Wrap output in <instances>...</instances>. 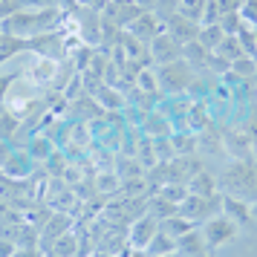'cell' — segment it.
I'll use <instances>...</instances> for the list:
<instances>
[{
  "instance_id": "13",
  "label": "cell",
  "mask_w": 257,
  "mask_h": 257,
  "mask_svg": "<svg viewBox=\"0 0 257 257\" xmlns=\"http://www.w3.org/2000/svg\"><path fill=\"white\" fill-rule=\"evenodd\" d=\"M185 185H188V194H197V197H214V176L205 174V171H197Z\"/></svg>"
},
{
  "instance_id": "20",
  "label": "cell",
  "mask_w": 257,
  "mask_h": 257,
  "mask_svg": "<svg viewBox=\"0 0 257 257\" xmlns=\"http://www.w3.org/2000/svg\"><path fill=\"white\" fill-rule=\"evenodd\" d=\"M214 55H220V58H225L228 64H231L234 58H240V55H243V49H240V41H237V38H228V35H225Z\"/></svg>"
},
{
  "instance_id": "31",
  "label": "cell",
  "mask_w": 257,
  "mask_h": 257,
  "mask_svg": "<svg viewBox=\"0 0 257 257\" xmlns=\"http://www.w3.org/2000/svg\"><path fill=\"white\" fill-rule=\"evenodd\" d=\"M220 3V12L228 15V12H240V6H243V0H217Z\"/></svg>"
},
{
  "instance_id": "21",
  "label": "cell",
  "mask_w": 257,
  "mask_h": 257,
  "mask_svg": "<svg viewBox=\"0 0 257 257\" xmlns=\"http://www.w3.org/2000/svg\"><path fill=\"white\" fill-rule=\"evenodd\" d=\"M228 72L240 75V78H251V75L257 72V61L248 58V55H240V58L231 61V70H228Z\"/></svg>"
},
{
  "instance_id": "38",
  "label": "cell",
  "mask_w": 257,
  "mask_h": 257,
  "mask_svg": "<svg viewBox=\"0 0 257 257\" xmlns=\"http://www.w3.org/2000/svg\"><path fill=\"white\" fill-rule=\"evenodd\" d=\"M251 220H257V199H254V205H251Z\"/></svg>"
},
{
  "instance_id": "17",
  "label": "cell",
  "mask_w": 257,
  "mask_h": 257,
  "mask_svg": "<svg viewBox=\"0 0 257 257\" xmlns=\"http://www.w3.org/2000/svg\"><path fill=\"white\" fill-rule=\"evenodd\" d=\"M148 214H151L153 220H168V217H174L176 214V205L174 202H171V199H165V197H156L151 202V205H148Z\"/></svg>"
},
{
  "instance_id": "16",
  "label": "cell",
  "mask_w": 257,
  "mask_h": 257,
  "mask_svg": "<svg viewBox=\"0 0 257 257\" xmlns=\"http://www.w3.org/2000/svg\"><path fill=\"white\" fill-rule=\"evenodd\" d=\"M148 254H171V251H176V240L171 237V234H165L162 228L153 234V240L148 243V248H145Z\"/></svg>"
},
{
  "instance_id": "29",
  "label": "cell",
  "mask_w": 257,
  "mask_h": 257,
  "mask_svg": "<svg viewBox=\"0 0 257 257\" xmlns=\"http://www.w3.org/2000/svg\"><path fill=\"white\" fill-rule=\"evenodd\" d=\"M18 251V243L15 240H6V237H0V257H12Z\"/></svg>"
},
{
  "instance_id": "12",
  "label": "cell",
  "mask_w": 257,
  "mask_h": 257,
  "mask_svg": "<svg viewBox=\"0 0 257 257\" xmlns=\"http://www.w3.org/2000/svg\"><path fill=\"white\" fill-rule=\"evenodd\" d=\"M205 240L199 237V231L194 228V231H188L185 237H179L176 240V254H182V257H199V254H205Z\"/></svg>"
},
{
  "instance_id": "40",
  "label": "cell",
  "mask_w": 257,
  "mask_h": 257,
  "mask_svg": "<svg viewBox=\"0 0 257 257\" xmlns=\"http://www.w3.org/2000/svg\"><path fill=\"white\" fill-rule=\"evenodd\" d=\"M93 257H113V254H104V251H95Z\"/></svg>"
},
{
  "instance_id": "28",
  "label": "cell",
  "mask_w": 257,
  "mask_h": 257,
  "mask_svg": "<svg viewBox=\"0 0 257 257\" xmlns=\"http://www.w3.org/2000/svg\"><path fill=\"white\" fill-rule=\"evenodd\" d=\"M240 18L248 21V24H257V0H243V6H240Z\"/></svg>"
},
{
  "instance_id": "1",
  "label": "cell",
  "mask_w": 257,
  "mask_h": 257,
  "mask_svg": "<svg viewBox=\"0 0 257 257\" xmlns=\"http://www.w3.org/2000/svg\"><path fill=\"white\" fill-rule=\"evenodd\" d=\"M58 18H64V12L52 9H41V12H15L3 21V32L15 38H35L38 32H44L55 24Z\"/></svg>"
},
{
  "instance_id": "3",
  "label": "cell",
  "mask_w": 257,
  "mask_h": 257,
  "mask_svg": "<svg viewBox=\"0 0 257 257\" xmlns=\"http://www.w3.org/2000/svg\"><path fill=\"white\" fill-rule=\"evenodd\" d=\"M220 208H222V197H217V194H214V197H197V194H188V197L176 205V214L197 225L199 220L208 222L211 217H217V211Z\"/></svg>"
},
{
  "instance_id": "18",
  "label": "cell",
  "mask_w": 257,
  "mask_h": 257,
  "mask_svg": "<svg viewBox=\"0 0 257 257\" xmlns=\"http://www.w3.org/2000/svg\"><path fill=\"white\" fill-rule=\"evenodd\" d=\"M211 52L199 41H191V44H185L182 47V61H191V64H208Z\"/></svg>"
},
{
  "instance_id": "37",
  "label": "cell",
  "mask_w": 257,
  "mask_h": 257,
  "mask_svg": "<svg viewBox=\"0 0 257 257\" xmlns=\"http://www.w3.org/2000/svg\"><path fill=\"white\" fill-rule=\"evenodd\" d=\"M148 257H179L176 251H171V254H148Z\"/></svg>"
},
{
  "instance_id": "26",
  "label": "cell",
  "mask_w": 257,
  "mask_h": 257,
  "mask_svg": "<svg viewBox=\"0 0 257 257\" xmlns=\"http://www.w3.org/2000/svg\"><path fill=\"white\" fill-rule=\"evenodd\" d=\"M98 98H101V104H110V110H118V107H124V98L113 90V87H104V90H98Z\"/></svg>"
},
{
  "instance_id": "35",
  "label": "cell",
  "mask_w": 257,
  "mask_h": 257,
  "mask_svg": "<svg viewBox=\"0 0 257 257\" xmlns=\"http://www.w3.org/2000/svg\"><path fill=\"white\" fill-rule=\"evenodd\" d=\"M3 162H9V148H6V142L0 139V165Z\"/></svg>"
},
{
  "instance_id": "32",
  "label": "cell",
  "mask_w": 257,
  "mask_h": 257,
  "mask_svg": "<svg viewBox=\"0 0 257 257\" xmlns=\"http://www.w3.org/2000/svg\"><path fill=\"white\" fill-rule=\"evenodd\" d=\"M133 3L139 6L142 12H153V9H156V0H133Z\"/></svg>"
},
{
  "instance_id": "24",
  "label": "cell",
  "mask_w": 257,
  "mask_h": 257,
  "mask_svg": "<svg viewBox=\"0 0 257 257\" xmlns=\"http://www.w3.org/2000/svg\"><path fill=\"white\" fill-rule=\"evenodd\" d=\"M220 3L217 0H205V9H202V18H199V26H211V24H220Z\"/></svg>"
},
{
  "instance_id": "44",
  "label": "cell",
  "mask_w": 257,
  "mask_h": 257,
  "mask_svg": "<svg viewBox=\"0 0 257 257\" xmlns=\"http://www.w3.org/2000/svg\"><path fill=\"white\" fill-rule=\"evenodd\" d=\"M0 38H3V35H0Z\"/></svg>"
},
{
  "instance_id": "30",
  "label": "cell",
  "mask_w": 257,
  "mask_h": 257,
  "mask_svg": "<svg viewBox=\"0 0 257 257\" xmlns=\"http://www.w3.org/2000/svg\"><path fill=\"white\" fill-rule=\"evenodd\" d=\"M18 78V72H9V75H0V101L6 98V93H9V87H12V81Z\"/></svg>"
},
{
  "instance_id": "22",
  "label": "cell",
  "mask_w": 257,
  "mask_h": 257,
  "mask_svg": "<svg viewBox=\"0 0 257 257\" xmlns=\"http://www.w3.org/2000/svg\"><path fill=\"white\" fill-rule=\"evenodd\" d=\"M243 18H240V12H228V15H222L220 18V29L225 32L228 38H237V32L243 29Z\"/></svg>"
},
{
  "instance_id": "14",
  "label": "cell",
  "mask_w": 257,
  "mask_h": 257,
  "mask_svg": "<svg viewBox=\"0 0 257 257\" xmlns=\"http://www.w3.org/2000/svg\"><path fill=\"white\" fill-rule=\"evenodd\" d=\"M222 38H225V32L220 29V24L199 26V35H197V41H199V44H202L205 49H208V52H217V47L222 44Z\"/></svg>"
},
{
  "instance_id": "5",
  "label": "cell",
  "mask_w": 257,
  "mask_h": 257,
  "mask_svg": "<svg viewBox=\"0 0 257 257\" xmlns=\"http://www.w3.org/2000/svg\"><path fill=\"white\" fill-rule=\"evenodd\" d=\"M159 84H165L171 93L176 90H185L188 84H194V72L185 61H171V64H162V72H159Z\"/></svg>"
},
{
  "instance_id": "7",
  "label": "cell",
  "mask_w": 257,
  "mask_h": 257,
  "mask_svg": "<svg viewBox=\"0 0 257 257\" xmlns=\"http://www.w3.org/2000/svg\"><path fill=\"white\" fill-rule=\"evenodd\" d=\"M127 32L133 38H139L142 44H151L153 38L159 35V32H165V24L156 18V12H142L133 24L127 26Z\"/></svg>"
},
{
  "instance_id": "2",
  "label": "cell",
  "mask_w": 257,
  "mask_h": 257,
  "mask_svg": "<svg viewBox=\"0 0 257 257\" xmlns=\"http://www.w3.org/2000/svg\"><path fill=\"white\" fill-rule=\"evenodd\" d=\"M222 188L228 197L237 199H257V165L248 159H237L222 171Z\"/></svg>"
},
{
  "instance_id": "27",
  "label": "cell",
  "mask_w": 257,
  "mask_h": 257,
  "mask_svg": "<svg viewBox=\"0 0 257 257\" xmlns=\"http://www.w3.org/2000/svg\"><path fill=\"white\" fill-rule=\"evenodd\" d=\"M15 130H18V118H15V113H3V116H0V139L15 136Z\"/></svg>"
},
{
  "instance_id": "25",
  "label": "cell",
  "mask_w": 257,
  "mask_h": 257,
  "mask_svg": "<svg viewBox=\"0 0 257 257\" xmlns=\"http://www.w3.org/2000/svg\"><path fill=\"white\" fill-rule=\"evenodd\" d=\"M136 81H139V87L145 90V93H151V95L159 90V75H153L148 67H142L139 70V78H136Z\"/></svg>"
},
{
  "instance_id": "23",
  "label": "cell",
  "mask_w": 257,
  "mask_h": 257,
  "mask_svg": "<svg viewBox=\"0 0 257 257\" xmlns=\"http://www.w3.org/2000/svg\"><path fill=\"white\" fill-rule=\"evenodd\" d=\"M49 251H52V257H72L75 254V237L67 231L61 240H55V245H52Z\"/></svg>"
},
{
  "instance_id": "4",
  "label": "cell",
  "mask_w": 257,
  "mask_h": 257,
  "mask_svg": "<svg viewBox=\"0 0 257 257\" xmlns=\"http://www.w3.org/2000/svg\"><path fill=\"white\" fill-rule=\"evenodd\" d=\"M205 248H220L237 240V222H231L228 217H211L205 222V231H202Z\"/></svg>"
},
{
  "instance_id": "10",
  "label": "cell",
  "mask_w": 257,
  "mask_h": 257,
  "mask_svg": "<svg viewBox=\"0 0 257 257\" xmlns=\"http://www.w3.org/2000/svg\"><path fill=\"white\" fill-rule=\"evenodd\" d=\"M222 211H225V217L231 222H248L251 220V205H245V199H237V197H222Z\"/></svg>"
},
{
  "instance_id": "15",
  "label": "cell",
  "mask_w": 257,
  "mask_h": 257,
  "mask_svg": "<svg viewBox=\"0 0 257 257\" xmlns=\"http://www.w3.org/2000/svg\"><path fill=\"white\" fill-rule=\"evenodd\" d=\"M159 225H162V231H165V234H171L174 240L185 237L188 231H194V222L185 220V217H176V214H174V217H168V220H162Z\"/></svg>"
},
{
  "instance_id": "8",
  "label": "cell",
  "mask_w": 257,
  "mask_h": 257,
  "mask_svg": "<svg viewBox=\"0 0 257 257\" xmlns=\"http://www.w3.org/2000/svg\"><path fill=\"white\" fill-rule=\"evenodd\" d=\"M165 29H168V35L174 38L179 47H185V44H191V41H197V35H199V24L182 18L179 12L171 15V18L165 21Z\"/></svg>"
},
{
  "instance_id": "33",
  "label": "cell",
  "mask_w": 257,
  "mask_h": 257,
  "mask_svg": "<svg viewBox=\"0 0 257 257\" xmlns=\"http://www.w3.org/2000/svg\"><path fill=\"white\" fill-rule=\"evenodd\" d=\"M12 257H41V251H38V245H32V248H24V251H15Z\"/></svg>"
},
{
  "instance_id": "41",
  "label": "cell",
  "mask_w": 257,
  "mask_h": 257,
  "mask_svg": "<svg viewBox=\"0 0 257 257\" xmlns=\"http://www.w3.org/2000/svg\"><path fill=\"white\" fill-rule=\"evenodd\" d=\"M113 3H133V0H113Z\"/></svg>"
},
{
  "instance_id": "6",
  "label": "cell",
  "mask_w": 257,
  "mask_h": 257,
  "mask_svg": "<svg viewBox=\"0 0 257 257\" xmlns=\"http://www.w3.org/2000/svg\"><path fill=\"white\" fill-rule=\"evenodd\" d=\"M159 231V220H153L151 214H142L139 220L130 222L127 231V245H136V248H148V243L153 240V234Z\"/></svg>"
},
{
  "instance_id": "19",
  "label": "cell",
  "mask_w": 257,
  "mask_h": 257,
  "mask_svg": "<svg viewBox=\"0 0 257 257\" xmlns=\"http://www.w3.org/2000/svg\"><path fill=\"white\" fill-rule=\"evenodd\" d=\"M202 9H205V0H179V9H176V12L182 15V18H188V21L199 24Z\"/></svg>"
},
{
  "instance_id": "39",
  "label": "cell",
  "mask_w": 257,
  "mask_h": 257,
  "mask_svg": "<svg viewBox=\"0 0 257 257\" xmlns=\"http://www.w3.org/2000/svg\"><path fill=\"white\" fill-rule=\"evenodd\" d=\"M251 153H254V156H257V136H254V139H251Z\"/></svg>"
},
{
  "instance_id": "36",
  "label": "cell",
  "mask_w": 257,
  "mask_h": 257,
  "mask_svg": "<svg viewBox=\"0 0 257 257\" xmlns=\"http://www.w3.org/2000/svg\"><path fill=\"white\" fill-rule=\"evenodd\" d=\"M248 133H251V139L257 136V110H254V116L248 118Z\"/></svg>"
},
{
  "instance_id": "43",
  "label": "cell",
  "mask_w": 257,
  "mask_h": 257,
  "mask_svg": "<svg viewBox=\"0 0 257 257\" xmlns=\"http://www.w3.org/2000/svg\"><path fill=\"white\" fill-rule=\"evenodd\" d=\"M199 257H211V254H199Z\"/></svg>"
},
{
  "instance_id": "34",
  "label": "cell",
  "mask_w": 257,
  "mask_h": 257,
  "mask_svg": "<svg viewBox=\"0 0 257 257\" xmlns=\"http://www.w3.org/2000/svg\"><path fill=\"white\" fill-rule=\"evenodd\" d=\"M116 185H118L116 179H104V174L98 176V188H101V191H110V188H116Z\"/></svg>"
},
{
  "instance_id": "42",
  "label": "cell",
  "mask_w": 257,
  "mask_h": 257,
  "mask_svg": "<svg viewBox=\"0 0 257 257\" xmlns=\"http://www.w3.org/2000/svg\"><path fill=\"white\" fill-rule=\"evenodd\" d=\"M254 41H257V24H254Z\"/></svg>"
},
{
  "instance_id": "9",
  "label": "cell",
  "mask_w": 257,
  "mask_h": 257,
  "mask_svg": "<svg viewBox=\"0 0 257 257\" xmlns=\"http://www.w3.org/2000/svg\"><path fill=\"white\" fill-rule=\"evenodd\" d=\"M151 52H153V61H159V64H171V61H179L176 55H182V49L176 44L174 38L168 35V32H159V35L151 41Z\"/></svg>"
},
{
  "instance_id": "11",
  "label": "cell",
  "mask_w": 257,
  "mask_h": 257,
  "mask_svg": "<svg viewBox=\"0 0 257 257\" xmlns=\"http://www.w3.org/2000/svg\"><path fill=\"white\" fill-rule=\"evenodd\" d=\"M72 228V220L67 217V214H49V225H47V231H44V248L49 251V243H55V240H61L64 234Z\"/></svg>"
}]
</instances>
